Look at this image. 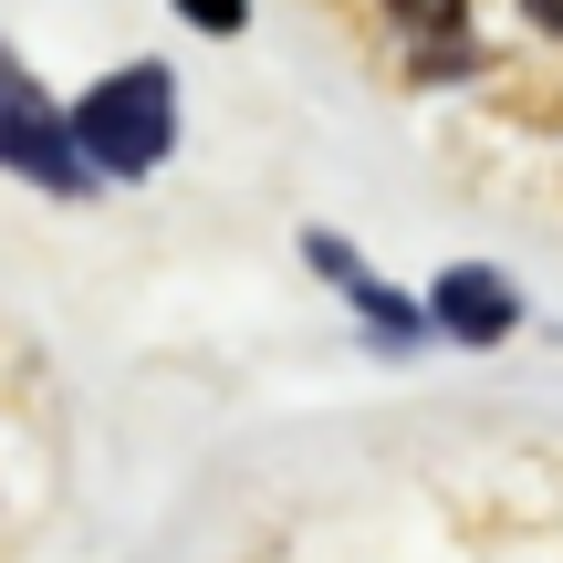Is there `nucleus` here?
I'll list each match as a JSON object with an SVG mask.
<instances>
[{"instance_id":"3","label":"nucleus","mask_w":563,"mask_h":563,"mask_svg":"<svg viewBox=\"0 0 563 563\" xmlns=\"http://www.w3.org/2000/svg\"><path fill=\"white\" fill-rule=\"evenodd\" d=\"M428 323H439V334H460V344H501L511 323H522V292H511L501 272L460 262V272H439V292H428Z\"/></svg>"},{"instance_id":"6","label":"nucleus","mask_w":563,"mask_h":563,"mask_svg":"<svg viewBox=\"0 0 563 563\" xmlns=\"http://www.w3.org/2000/svg\"><path fill=\"white\" fill-rule=\"evenodd\" d=\"M178 11L199 21V32H241V21H251V0H178Z\"/></svg>"},{"instance_id":"2","label":"nucleus","mask_w":563,"mask_h":563,"mask_svg":"<svg viewBox=\"0 0 563 563\" xmlns=\"http://www.w3.org/2000/svg\"><path fill=\"white\" fill-rule=\"evenodd\" d=\"M0 167L32 178V188H53V199L95 188V178H84V157H74V136H63V115L42 104V84L21 74L11 53H0Z\"/></svg>"},{"instance_id":"5","label":"nucleus","mask_w":563,"mask_h":563,"mask_svg":"<svg viewBox=\"0 0 563 563\" xmlns=\"http://www.w3.org/2000/svg\"><path fill=\"white\" fill-rule=\"evenodd\" d=\"M386 11H397L407 32H439V42H460V21H470V0H386Z\"/></svg>"},{"instance_id":"7","label":"nucleus","mask_w":563,"mask_h":563,"mask_svg":"<svg viewBox=\"0 0 563 563\" xmlns=\"http://www.w3.org/2000/svg\"><path fill=\"white\" fill-rule=\"evenodd\" d=\"M522 11H532V21H543V32H563V0H522Z\"/></svg>"},{"instance_id":"4","label":"nucleus","mask_w":563,"mask_h":563,"mask_svg":"<svg viewBox=\"0 0 563 563\" xmlns=\"http://www.w3.org/2000/svg\"><path fill=\"white\" fill-rule=\"evenodd\" d=\"M302 251H313V272H323V282H334V292H355V302H365V323H376V334H386V344H407V334H418V313H407V302H397V292H386V282H376V272H365V262H355V251H344V241H334V230H302Z\"/></svg>"},{"instance_id":"1","label":"nucleus","mask_w":563,"mask_h":563,"mask_svg":"<svg viewBox=\"0 0 563 563\" xmlns=\"http://www.w3.org/2000/svg\"><path fill=\"white\" fill-rule=\"evenodd\" d=\"M63 136H74L84 178H146V167H167V146H178V84H167V63L104 74L95 95L63 115Z\"/></svg>"}]
</instances>
